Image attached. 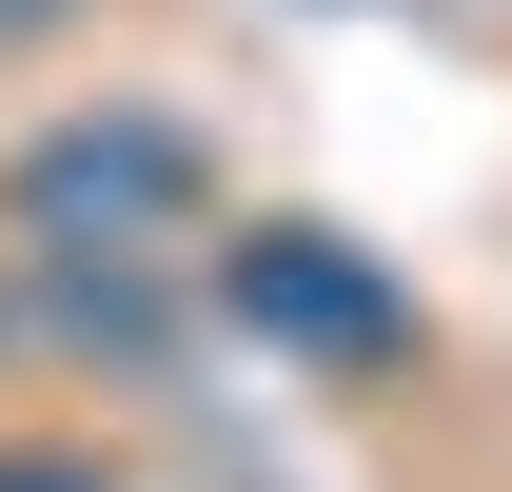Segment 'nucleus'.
<instances>
[{
	"mask_svg": "<svg viewBox=\"0 0 512 492\" xmlns=\"http://www.w3.org/2000/svg\"><path fill=\"white\" fill-rule=\"evenodd\" d=\"M237 315L296 335V355H394V296H375L335 237H256V256H237Z\"/></svg>",
	"mask_w": 512,
	"mask_h": 492,
	"instance_id": "obj_2",
	"label": "nucleus"
},
{
	"mask_svg": "<svg viewBox=\"0 0 512 492\" xmlns=\"http://www.w3.org/2000/svg\"><path fill=\"white\" fill-rule=\"evenodd\" d=\"M178 197H197V138L178 119H60L40 158H20V217H40V237H79V217L119 237V217H178Z\"/></svg>",
	"mask_w": 512,
	"mask_h": 492,
	"instance_id": "obj_1",
	"label": "nucleus"
}]
</instances>
